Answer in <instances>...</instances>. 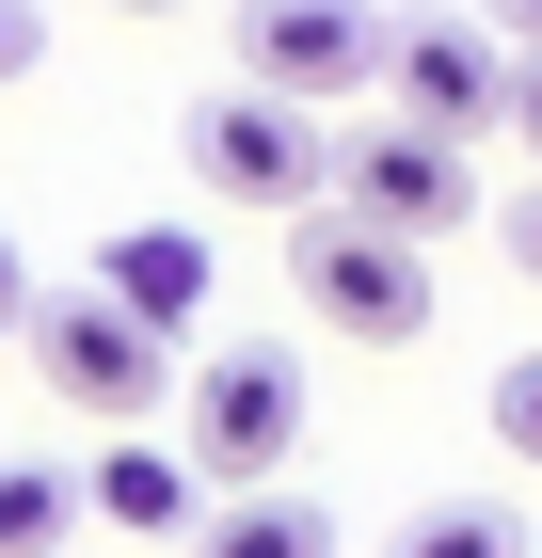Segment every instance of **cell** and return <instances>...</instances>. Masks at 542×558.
<instances>
[{
	"instance_id": "ac0fdd59",
	"label": "cell",
	"mask_w": 542,
	"mask_h": 558,
	"mask_svg": "<svg viewBox=\"0 0 542 558\" xmlns=\"http://www.w3.org/2000/svg\"><path fill=\"white\" fill-rule=\"evenodd\" d=\"M495 33H510V48H542V0H495Z\"/></svg>"
},
{
	"instance_id": "e0dca14e",
	"label": "cell",
	"mask_w": 542,
	"mask_h": 558,
	"mask_svg": "<svg viewBox=\"0 0 542 558\" xmlns=\"http://www.w3.org/2000/svg\"><path fill=\"white\" fill-rule=\"evenodd\" d=\"M16 64H33V0H0V81H16Z\"/></svg>"
},
{
	"instance_id": "4fadbf2b",
	"label": "cell",
	"mask_w": 542,
	"mask_h": 558,
	"mask_svg": "<svg viewBox=\"0 0 542 558\" xmlns=\"http://www.w3.org/2000/svg\"><path fill=\"white\" fill-rule=\"evenodd\" d=\"M479 415H495V447H510V463H542V351H510Z\"/></svg>"
},
{
	"instance_id": "5b68a950",
	"label": "cell",
	"mask_w": 542,
	"mask_h": 558,
	"mask_svg": "<svg viewBox=\"0 0 542 558\" xmlns=\"http://www.w3.org/2000/svg\"><path fill=\"white\" fill-rule=\"evenodd\" d=\"M320 208L383 223V240H462V223H479V160H462L447 129H351Z\"/></svg>"
},
{
	"instance_id": "9c48e42d",
	"label": "cell",
	"mask_w": 542,
	"mask_h": 558,
	"mask_svg": "<svg viewBox=\"0 0 542 558\" xmlns=\"http://www.w3.org/2000/svg\"><path fill=\"white\" fill-rule=\"evenodd\" d=\"M96 288L144 319V336H176V319H208V288H224V256L192 240V223H112L96 240Z\"/></svg>"
},
{
	"instance_id": "30bf717a",
	"label": "cell",
	"mask_w": 542,
	"mask_h": 558,
	"mask_svg": "<svg viewBox=\"0 0 542 558\" xmlns=\"http://www.w3.org/2000/svg\"><path fill=\"white\" fill-rule=\"evenodd\" d=\"M192 558H335V511H320V495H288V478H255L240 511L192 526Z\"/></svg>"
},
{
	"instance_id": "9a60e30c",
	"label": "cell",
	"mask_w": 542,
	"mask_h": 558,
	"mask_svg": "<svg viewBox=\"0 0 542 558\" xmlns=\"http://www.w3.org/2000/svg\"><path fill=\"white\" fill-rule=\"evenodd\" d=\"M510 271L542 288V192H510Z\"/></svg>"
},
{
	"instance_id": "7c38bea8",
	"label": "cell",
	"mask_w": 542,
	"mask_h": 558,
	"mask_svg": "<svg viewBox=\"0 0 542 558\" xmlns=\"http://www.w3.org/2000/svg\"><path fill=\"white\" fill-rule=\"evenodd\" d=\"M81 543V478L64 463H0V558H64Z\"/></svg>"
},
{
	"instance_id": "5bb4252c",
	"label": "cell",
	"mask_w": 542,
	"mask_h": 558,
	"mask_svg": "<svg viewBox=\"0 0 542 558\" xmlns=\"http://www.w3.org/2000/svg\"><path fill=\"white\" fill-rule=\"evenodd\" d=\"M495 129H510V144L542 160V48H510V112H495Z\"/></svg>"
},
{
	"instance_id": "52a82bcc",
	"label": "cell",
	"mask_w": 542,
	"mask_h": 558,
	"mask_svg": "<svg viewBox=\"0 0 542 558\" xmlns=\"http://www.w3.org/2000/svg\"><path fill=\"white\" fill-rule=\"evenodd\" d=\"M240 81L335 112L351 81H383V0H240Z\"/></svg>"
},
{
	"instance_id": "8fae6325",
	"label": "cell",
	"mask_w": 542,
	"mask_h": 558,
	"mask_svg": "<svg viewBox=\"0 0 542 558\" xmlns=\"http://www.w3.org/2000/svg\"><path fill=\"white\" fill-rule=\"evenodd\" d=\"M399 558H527V511L510 495H431V511H399Z\"/></svg>"
},
{
	"instance_id": "2e32d148",
	"label": "cell",
	"mask_w": 542,
	"mask_h": 558,
	"mask_svg": "<svg viewBox=\"0 0 542 558\" xmlns=\"http://www.w3.org/2000/svg\"><path fill=\"white\" fill-rule=\"evenodd\" d=\"M16 319H33V256L0 240V336H16Z\"/></svg>"
},
{
	"instance_id": "ba28073f",
	"label": "cell",
	"mask_w": 542,
	"mask_h": 558,
	"mask_svg": "<svg viewBox=\"0 0 542 558\" xmlns=\"http://www.w3.org/2000/svg\"><path fill=\"white\" fill-rule=\"evenodd\" d=\"M81 511L128 526V543H192V526H208V478H192V447L112 430V447H96V478H81Z\"/></svg>"
},
{
	"instance_id": "7a4b0ae2",
	"label": "cell",
	"mask_w": 542,
	"mask_h": 558,
	"mask_svg": "<svg viewBox=\"0 0 542 558\" xmlns=\"http://www.w3.org/2000/svg\"><path fill=\"white\" fill-rule=\"evenodd\" d=\"M16 336H33L48 399H64V415H96V430H144V415L176 399V336H144V319H128L112 288H81V303H33Z\"/></svg>"
},
{
	"instance_id": "6da1fadb",
	"label": "cell",
	"mask_w": 542,
	"mask_h": 558,
	"mask_svg": "<svg viewBox=\"0 0 542 558\" xmlns=\"http://www.w3.org/2000/svg\"><path fill=\"white\" fill-rule=\"evenodd\" d=\"M176 447H192V478H224V495L288 478V447H303V351L224 336L208 367H192V415H176Z\"/></svg>"
},
{
	"instance_id": "d6986e66",
	"label": "cell",
	"mask_w": 542,
	"mask_h": 558,
	"mask_svg": "<svg viewBox=\"0 0 542 558\" xmlns=\"http://www.w3.org/2000/svg\"><path fill=\"white\" fill-rule=\"evenodd\" d=\"M112 16H192V0H112Z\"/></svg>"
},
{
	"instance_id": "3957f363",
	"label": "cell",
	"mask_w": 542,
	"mask_h": 558,
	"mask_svg": "<svg viewBox=\"0 0 542 558\" xmlns=\"http://www.w3.org/2000/svg\"><path fill=\"white\" fill-rule=\"evenodd\" d=\"M192 175H208V192H240V208H303V192H335V144H320V112H303V96L224 81V96H192Z\"/></svg>"
},
{
	"instance_id": "8992f818",
	"label": "cell",
	"mask_w": 542,
	"mask_h": 558,
	"mask_svg": "<svg viewBox=\"0 0 542 558\" xmlns=\"http://www.w3.org/2000/svg\"><path fill=\"white\" fill-rule=\"evenodd\" d=\"M383 81H399V129L479 144L510 112V33H479V16H383Z\"/></svg>"
},
{
	"instance_id": "277c9868",
	"label": "cell",
	"mask_w": 542,
	"mask_h": 558,
	"mask_svg": "<svg viewBox=\"0 0 542 558\" xmlns=\"http://www.w3.org/2000/svg\"><path fill=\"white\" fill-rule=\"evenodd\" d=\"M303 303H320L335 336H368V351H399L431 319V240H383V223H351V208H303Z\"/></svg>"
}]
</instances>
